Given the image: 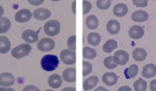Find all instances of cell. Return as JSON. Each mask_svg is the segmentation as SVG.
Returning <instances> with one entry per match:
<instances>
[{
	"instance_id": "6da1fadb",
	"label": "cell",
	"mask_w": 156,
	"mask_h": 91,
	"mask_svg": "<svg viewBox=\"0 0 156 91\" xmlns=\"http://www.w3.org/2000/svg\"><path fill=\"white\" fill-rule=\"evenodd\" d=\"M59 60L55 55H46L41 59V67L44 71H55L58 67Z\"/></svg>"
},
{
	"instance_id": "7a4b0ae2",
	"label": "cell",
	"mask_w": 156,
	"mask_h": 91,
	"mask_svg": "<svg viewBox=\"0 0 156 91\" xmlns=\"http://www.w3.org/2000/svg\"><path fill=\"white\" fill-rule=\"evenodd\" d=\"M31 51V47L30 44H22L15 47L11 51V55L16 59H20L25 56H27Z\"/></svg>"
},
{
	"instance_id": "3957f363",
	"label": "cell",
	"mask_w": 156,
	"mask_h": 91,
	"mask_svg": "<svg viewBox=\"0 0 156 91\" xmlns=\"http://www.w3.org/2000/svg\"><path fill=\"white\" fill-rule=\"evenodd\" d=\"M43 29L46 35L48 37H55L60 32V23L56 20H48L45 23Z\"/></svg>"
},
{
	"instance_id": "277c9868",
	"label": "cell",
	"mask_w": 156,
	"mask_h": 91,
	"mask_svg": "<svg viewBox=\"0 0 156 91\" xmlns=\"http://www.w3.org/2000/svg\"><path fill=\"white\" fill-rule=\"evenodd\" d=\"M60 60L63 63L66 64V65L75 64L76 60V52L70 50V49H65L60 53Z\"/></svg>"
},
{
	"instance_id": "5b68a950",
	"label": "cell",
	"mask_w": 156,
	"mask_h": 91,
	"mask_svg": "<svg viewBox=\"0 0 156 91\" xmlns=\"http://www.w3.org/2000/svg\"><path fill=\"white\" fill-rule=\"evenodd\" d=\"M55 47V43L49 38H44L41 39L37 44V49L42 52H48L53 50Z\"/></svg>"
},
{
	"instance_id": "8992f818",
	"label": "cell",
	"mask_w": 156,
	"mask_h": 91,
	"mask_svg": "<svg viewBox=\"0 0 156 91\" xmlns=\"http://www.w3.org/2000/svg\"><path fill=\"white\" fill-rule=\"evenodd\" d=\"M22 39L27 42L28 44H35L37 42L38 40V34L37 32L31 30V29H27V30H25L22 32V35H21Z\"/></svg>"
},
{
	"instance_id": "52a82bcc",
	"label": "cell",
	"mask_w": 156,
	"mask_h": 91,
	"mask_svg": "<svg viewBox=\"0 0 156 91\" xmlns=\"http://www.w3.org/2000/svg\"><path fill=\"white\" fill-rule=\"evenodd\" d=\"M31 17H32L31 12L27 9H23L16 13L15 16V20L20 23H24V22H27L28 20H31Z\"/></svg>"
},
{
	"instance_id": "ba28073f",
	"label": "cell",
	"mask_w": 156,
	"mask_h": 91,
	"mask_svg": "<svg viewBox=\"0 0 156 91\" xmlns=\"http://www.w3.org/2000/svg\"><path fill=\"white\" fill-rule=\"evenodd\" d=\"M16 82V78L9 72H3L0 74V85L2 87H10Z\"/></svg>"
},
{
	"instance_id": "9c48e42d",
	"label": "cell",
	"mask_w": 156,
	"mask_h": 91,
	"mask_svg": "<svg viewBox=\"0 0 156 91\" xmlns=\"http://www.w3.org/2000/svg\"><path fill=\"white\" fill-rule=\"evenodd\" d=\"M114 60L117 65L124 66L128 62L129 54L125 50H118L114 54Z\"/></svg>"
},
{
	"instance_id": "30bf717a",
	"label": "cell",
	"mask_w": 156,
	"mask_h": 91,
	"mask_svg": "<svg viewBox=\"0 0 156 91\" xmlns=\"http://www.w3.org/2000/svg\"><path fill=\"white\" fill-rule=\"evenodd\" d=\"M51 16V11L46 8H39L33 12V17L36 20H44Z\"/></svg>"
},
{
	"instance_id": "8fae6325",
	"label": "cell",
	"mask_w": 156,
	"mask_h": 91,
	"mask_svg": "<svg viewBox=\"0 0 156 91\" xmlns=\"http://www.w3.org/2000/svg\"><path fill=\"white\" fill-rule=\"evenodd\" d=\"M129 37L133 39H139L144 35V30L137 25H134L129 29Z\"/></svg>"
},
{
	"instance_id": "7c38bea8",
	"label": "cell",
	"mask_w": 156,
	"mask_h": 91,
	"mask_svg": "<svg viewBox=\"0 0 156 91\" xmlns=\"http://www.w3.org/2000/svg\"><path fill=\"white\" fill-rule=\"evenodd\" d=\"M102 81L108 86H113L118 82V76L114 72H106L102 77Z\"/></svg>"
},
{
	"instance_id": "4fadbf2b",
	"label": "cell",
	"mask_w": 156,
	"mask_h": 91,
	"mask_svg": "<svg viewBox=\"0 0 156 91\" xmlns=\"http://www.w3.org/2000/svg\"><path fill=\"white\" fill-rule=\"evenodd\" d=\"M106 29L109 33L112 35H115L121 31V24L116 20H110L106 25Z\"/></svg>"
},
{
	"instance_id": "5bb4252c",
	"label": "cell",
	"mask_w": 156,
	"mask_h": 91,
	"mask_svg": "<svg viewBox=\"0 0 156 91\" xmlns=\"http://www.w3.org/2000/svg\"><path fill=\"white\" fill-rule=\"evenodd\" d=\"M63 78L66 82L74 83L76 80V71L75 68H67L63 71Z\"/></svg>"
},
{
	"instance_id": "9a60e30c",
	"label": "cell",
	"mask_w": 156,
	"mask_h": 91,
	"mask_svg": "<svg viewBox=\"0 0 156 91\" xmlns=\"http://www.w3.org/2000/svg\"><path fill=\"white\" fill-rule=\"evenodd\" d=\"M62 78L58 74H53L48 77V84L53 89H58L62 85Z\"/></svg>"
},
{
	"instance_id": "2e32d148",
	"label": "cell",
	"mask_w": 156,
	"mask_h": 91,
	"mask_svg": "<svg viewBox=\"0 0 156 91\" xmlns=\"http://www.w3.org/2000/svg\"><path fill=\"white\" fill-rule=\"evenodd\" d=\"M148 13L144 10H136L132 14V19L135 22H144L148 20Z\"/></svg>"
},
{
	"instance_id": "e0dca14e",
	"label": "cell",
	"mask_w": 156,
	"mask_h": 91,
	"mask_svg": "<svg viewBox=\"0 0 156 91\" xmlns=\"http://www.w3.org/2000/svg\"><path fill=\"white\" fill-rule=\"evenodd\" d=\"M142 75L146 78H150L156 75V66L154 64H148L143 68Z\"/></svg>"
},
{
	"instance_id": "ac0fdd59",
	"label": "cell",
	"mask_w": 156,
	"mask_h": 91,
	"mask_svg": "<svg viewBox=\"0 0 156 91\" xmlns=\"http://www.w3.org/2000/svg\"><path fill=\"white\" fill-rule=\"evenodd\" d=\"M11 44L7 37L0 36V54H6L10 50Z\"/></svg>"
},
{
	"instance_id": "d6986e66",
	"label": "cell",
	"mask_w": 156,
	"mask_h": 91,
	"mask_svg": "<svg viewBox=\"0 0 156 91\" xmlns=\"http://www.w3.org/2000/svg\"><path fill=\"white\" fill-rule=\"evenodd\" d=\"M113 13L117 17H123L128 13V7L125 4H118L114 7Z\"/></svg>"
},
{
	"instance_id": "ffe728a7",
	"label": "cell",
	"mask_w": 156,
	"mask_h": 91,
	"mask_svg": "<svg viewBox=\"0 0 156 91\" xmlns=\"http://www.w3.org/2000/svg\"><path fill=\"white\" fill-rule=\"evenodd\" d=\"M133 59L135 60L136 61H143V60H144L147 58L148 54H147V52H146L144 49H143V48H136L133 50Z\"/></svg>"
},
{
	"instance_id": "44dd1931",
	"label": "cell",
	"mask_w": 156,
	"mask_h": 91,
	"mask_svg": "<svg viewBox=\"0 0 156 91\" xmlns=\"http://www.w3.org/2000/svg\"><path fill=\"white\" fill-rule=\"evenodd\" d=\"M98 83V78L97 76H92L83 82L82 87L85 90H90V89H94L97 85Z\"/></svg>"
},
{
	"instance_id": "7402d4cb",
	"label": "cell",
	"mask_w": 156,
	"mask_h": 91,
	"mask_svg": "<svg viewBox=\"0 0 156 91\" xmlns=\"http://www.w3.org/2000/svg\"><path fill=\"white\" fill-rule=\"evenodd\" d=\"M98 25H99V22H98V17L96 16L92 15V16L87 17L86 26L88 29L94 30V29L98 27Z\"/></svg>"
},
{
	"instance_id": "603a6c76",
	"label": "cell",
	"mask_w": 156,
	"mask_h": 91,
	"mask_svg": "<svg viewBox=\"0 0 156 91\" xmlns=\"http://www.w3.org/2000/svg\"><path fill=\"white\" fill-rule=\"evenodd\" d=\"M138 73V67L136 65H131L124 71V74L126 79L133 78H135Z\"/></svg>"
},
{
	"instance_id": "cb8c5ba5",
	"label": "cell",
	"mask_w": 156,
	"mask_h": 91,
	"mask_svg": "<svg viewBox=\"0 0 156 91\" xmlns=\"http://www.w3.org/2000/svg\"><path fill=\"white\" fill-rule=\"evenodd\" d=\"M101 42V37L98 32H91L87 36V43L93 46H97Z\"/></svg>"
},
{
	"instance_id": "d4e9b609",
	"label": "cell",
	"mask_w": 156,
	"mask_h": 91,
	"mask_svg": "<svg viewBox=\"0 0 156 91\" xmlns=\"http://www.w3.org/2000/svg\"><path fill=\"white\" fill-rule=\"evenodd\" d=\"M11 27V21L8 18H2L0 19V34L7 32Z\"/></svg>"
},
{
	"instance_id": "484cf974",
	"label": "cell",
	"mask_w": 156,
	"mask_h": 91,
	"mask_svg": "<svg viewBox=\"0 0 156 91\" xmlns=\"http://www.w3.org/2000/svg\"><path fill=\"white\" fill-rule=\"evenodd\" d=\"M117 48V42L114 39H109L103 46V50L105 53H110Z\"/></svg>"
},
{
	"instance_id": "4316f807",
	"label": "cell",
	"mask_w": 156,
	"mask_h": 91,
	"mask_svg": "<svg viewBox=\"0 0 156 91\" xmlns=\"http://www.w3.org/2000/svg\"><path fill=\"white\" fill-rule=\"evenodd\" d=\"M82 56L84 58L93 60L97 56V53L95 51V49H92V48L84 47L82 49Z\"/></svg>"
},
{
	"instance_id": "83f0119b",
	"label": "cell",
	"mask_w": 156,
	"mask_h": 91,
	"mask_svg": "<svg viewBox=\"0 0 156 91\" xmlns=\"http://www.w3.org/2000/svg\"><path fill=\"white\" fill-rule=\"evenodd\" d=\"M134 91H146L147 89V83L144 79H138L133 84Z\"/></svg>"
},
{
	"instance_id": "f1b7e54d",
	"label": "cell",
	"mask_w": 156,
	"mask_h": 91,
	"mask_svg": "<svg viewBox=\"0 0 156 91\" xmlns=\"http://www.w3.org/2000/svg\"><path fill=\"white\" fill-rule=\"evenodd\" d=\"M104 65H105V67L106 68H108V69H114V68H116L117 67V65L115 63V61L114 60V57L112 56H108V57H106L105 60H104Z\"/></svg>"
},
{
	"instance_id": "f546056e",
	"label": "cell",
	"mask_w": 156,
	"mask_h": 91,
	"mask_svg": "<svg viewBox=\"0 0 156 91\" xmlns=\"http://www.w3.org/2000/svg\"><path fill=\"white\" fill-rule=\"evenodd\" d=\"M96 5L99 9L102 10H106L110 7L111 5V1L110 0H98L96 2Z\"/></svg>"
},
{
	"instance_id": "4dcf8cb0",
	"label": "cell",
	"mask_w": 156,
	"mask_h": 91,
	"mask_svg": "<svg viewBox=\"0 0 156 91\" xmlns=\"http://www.w3.org/2000/svg\"><path fill=\"white\" fill-rule=\"evenodd\" d=\"M67 46L70 50L75 51L76 49V36H70L67 40Z\"/></svg>"
},
{
	"instance_id": "1f68e13d",
	"label": "cell",
	"mask_w": 156,
	"mask_h": 91,
	"mask_svg": "<svg viewBox=\"0 0 156 91\" xmlns=\"http://www.w3.org/2000/svg\"><path fill=\"white\" fill-rule=\"evenodd\" d=\"M82 75L87 76L90 74L93 71V66L87 61H83L82 62Z\"/></svg>"
},
{
	"instance_id": "d6a6232c",
	"label": "cell",
	"mask_w": 156,
	"mask_h": 91,
	"mask_svg": "<svg viewBox=\"0 0 156 91\" xmlns=\"http://www.w3.org/2000/svg\"><path fill=\"white\" fill-rule=\"evenodd\" d=\"M82 9H83L82 14L83 15H86V14H87L91 10V9H92V4L90 3L89 1L83 0L82 1Z\"/></svg>"
},
{
	"instance_id": "836d02e7",
	"label": "cell",
	"mask_w": 156,
	"mask_h": 91,
	"mask_svg": "<svg viewBox=\"0 0 156 91\" xmlns=\"http://www.w3.org/2000/svg\"><path fill=\"white\" fill-rule=\"evenodd\" d=\"M134 5H136L137 7H146L148 5V0H142V1H138V0H133V1Z\"/></svg>"
},
{
	"instance_id": "e575fe53",
	"label": "cell",
	"mask_w": 156,
	"mask_h": 91,
	"mask_svg": "<svg viewBox=\"0 0 156 91\" xmlns=\"http://www.w3.org/2000/svg\"><path fill=\"white\" fill-rule=\"evenodd\" d=\"M22 91H41L38 88L35 86V85H32V84H30V85H27L26 87L24 88Z\"/></svg>"
},
{
	"instance_id": "d590c367",
	"label": "cell",
	"mask_w": 156,
	"mask_h": 91,
	"mask_svg": "<svg viewBox=\"0 0 156 91\" xmlns=\"http://www.w3.org/2000/svg\"><path fill=\"white\" fill-rule=\"evenodd\" d=\"M150 90L151 91H156V79L153 80L150 83Z\"/></svg>"
},
{
	"instance_id": "8d00e7d4",
	"label": "cell",
	"mask_w": 156,
	"mask_h": 91,
	"mask_svg": "<svg viewBox=\"0 0 156 91\" xmlns=\"http://www.w3.org/2000/svg\"><path fill=\"white\" fill-rule=\"evenodd\" d=\"M30 4H32V5H40L43 3V0H40V1H32V0H29L28 1Z\"/></svg>"
},
{
	"instance_id": "74e56055",
	"label": "cell",
	"mask_w": 156,
	"mask_h": 91,
	"mask_svg": "<svg viewBox=\"0 0 156 91\" xmlns=\"http://www.w3.org/2000/svg\"><path fill=\"white\" fill-rule=\"evenodd\" d=\"M118 91H133V89L129 86H122L118 89Z\"/></svg>"
},
{
	"instance_id": "f35d334b",
	"label": "cell",
	"mask_w": 156,
	"mask_h": 91,
	"mask_svg": "<svg viewBox=\"0 0 156 91\" xmlns=\"http://www.w3.org/2000/svg\"><path fill=\"white\" fill-rule=\"evenodd\" d=\"M0 91H15V89H12V88L0 87Z\"/></svg>"
},
{
	"instance_id": "ab89813d",
	"label": "cell",
	"mask_w": 156,
	"mask_h": 91,
	"mask_svg": "<svg viewBox=\"0 0 156 91\" xmlns=\"http://www.w3.org/2000/svg\"><path fill=\"white\" fill-rule=\"evenodd\" d=\"M61 91H76V88L67 87V88H65V89H63Z\"/></svg>"
},
{
	"instance_id": "60d3db41",
	"label": "cell",
	"mask_w": 156,
	"mask_h": 91,
	"mask_svg": "<svg viewBox=\"0 0 156 91\" xmlns=\"http://www.w3.org/2000/svg\"><path fill=\"white\" fill-rule=\"evenodd\" d=\"M94 91H109V90H108V89H106L105 88H104V87H98V88H97V89H95V90H94Z\"/></svg>"
},
{
	"instance_id": "b9f144b4",
	"label": "cell",
	"mask_w": 156,
	"mask_h": 91,
	"mask_svg": "<svg viewBox=\"0 0 156 91\" xmlns=\"http://www.w3.org/2000/svg\"><path fill=\"white\" fill-rule=\"evenodd\" d=\"M4 8L2 7V6H0V19H2V16L4 15Z\"/></svg>"
},
{
	"instance_id": "7bdbcfd3",
	"label": "cell",
	"mask_w": 156,
	"mask_h": 91,
	"mask_svg": "<svg viewBox=\"0 0 156 91\" xmlns=\"http://www.w3.org/2000/svg\"><path fill=\"white\" fill-rule=\"evenodd\" d=\"M76 1H74V2H73V5H72V9H73V13H74V14H76Z\"/></svg>"
},
{
	"instance_id": "ee69618b",
	"label": "cell",
	"mask_w": 156,
	"mask_h": 91,
	"mask_svg": "<svg viewBox=\"0 0 156 91\" xmlns=\"http://www.w3.org/2000/svg\"><path fill=\"white\" fill-rule=\"evenodd\" d=\"M45 91H54V90H51V89H47V90H45Z\"/></svg>"
}]
</instances>
